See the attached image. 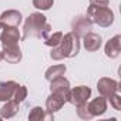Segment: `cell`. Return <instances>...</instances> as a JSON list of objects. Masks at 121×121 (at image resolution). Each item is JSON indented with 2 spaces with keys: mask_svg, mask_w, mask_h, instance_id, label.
<instances>
[{
  "mask_svg": "<svg viewBox=\"0 0 121 121\" xmlns=\"http://www.w3.org/2000/svg\"><path fill=\"white\" fill-rule=\"evenodd\" d=\"M47 24V17L41 13H31L23 26V39H29V37H37L41 39L43 34V29Z\"/></svg>",
  "mask_w": 121,
  "mask_h": 121,
  "instance_id": "1",
  "label": "cell"
},
{
  "mask_svg": "<svg viewBox=\"0 0 121 121\" xmlns=\"http://www.w3.org/2000/svg\"><path fill=\"white\" fill-rule=\"evenodd\" d=\"M87 17L100 27H110L114 23V13L108 7H94L87 9Z\"/></svg>",
  "mask_w": 121,
  "mask_h": 121,
  "instance_id": "2",
  "label": "cell"
},
{
  "mask_svg": "<svg viewBox=\"0 0 121 121\" xmlns=\"http://www.w3.org/2000/svg\"><path fill=\"white\" fill-rule=\"evenodd\" d=\"M60 53H61L63 58H73L78 54L80 51V37L74 34L73 31L63 34V39L58 44Z\"/></svg>",
  "mask_w": 121,
  "mask_h": 121,
  "instance_id": "3",
  "label": "cell"
},
{
  "mask_svg": "<svg viewBox=\"0 0 121 121\" xmlns=\"http://www.w3.org/2000/svg\"><path fill=\"white\" fill-rule=\"evenodd\" d=\"M91 95V90L87 86H78L74 88H70L67 95H66V101H69L73 105H78L83 103H87V100Z\"/></svg>",
  "mask_w": 121,
  "mask_h": 121,
  "instance_id": "4",
  "label": "cell"
},
{
  "mask_svg": "<svg viewBox=\"0 0 121 121\" xmlns=\"http://www.w3.org/2000/svg\"><path fill=\"white\" fill-rule=\"evenodd\" d=\"M118 83L112 78H108V77H101L97 83V90L100 93V95H103L104 98H110L112 94L118 93Z\"/></svg>",
  "mask_w": 121,
  "mask_h": 121,
  "instance_id": "5",
  "label": "cell"
},
{
  "mask_svg": "<svg viewBox=\"0 0 121 121\" xmlns=\"http://www.w3.org/2000/svg\"><path fill=\"white\" fill-rule=\"evenodd\" d=\"M91 26H93V22L87 16H77L71 22V31L78 37H83L87 33H90Z\"/></svg>",
  "mask_w": 121,
  "mask_h": 121,
  "instance_id": "6",
  "label": "cell"
},
{
  "mask_svg": "<svg viewBox=\"0 0 121 121\" xmlns=\"http://www.w3.org/2000/svg\"><path fill=\"white\" fill-rule=\"evenodd\" d=\"M2 53H3V60H6L10 64H16L22 60V50L19 47V43L17 44H3Z\"/></svg>",
  "mask_w": 121,
  "mask_h": 121,
  "instance_id": "7",
  "label": "cell"
},
{
  "mask_svg": "<svg viewBox=\"0 0 121 121\" xmlns=\"http://www.w3.org/2000/svg\"><path fill=\"white\" fill-rule=\"evenodd\" d=\"M70 88H71L70 87V81L66 77H63V76H60V77H57V78H54V80L50 81V91L53 94L61 95L64 98H66V95H67V93H69Z\"/></svg>",
  "mask_w": 121,
  "mask_h": 121,
  "instance_id": "8",
  "label": "cell"
},
{
  "mask_svg": "<svg viewBox=\"0 0 121 121\" xmlns=\"http://www.w3.org/2000/svg\"><path fill=\"white\" fill-rule=\"evenodd\" d=\"M87 107H88L90 112L93 114V117H100L107 111V98L100 95V97L91 100L90 103H87Z\"/></svg>",
  "mask_w": 121,
  "mask_h": 121,
  "instance_id": "9",
  "label": "cell"
},
{
  "mask_svg": "<svg viewBox=\"0 0 121 121\" xmlns=\"http://www.w3.org/2000/svg\"><path fill=\"white\" fill-rule=\"evenodd\" d=\"M22 13L19 10H6L0 14V22L10 27H17L22 23Z\"/></svg>",
  "mask_w": 121,
  "mask_h": 121,
  "instance_id": "10",
  "label": "cell"
},
{
  "mask_svg": "<svg viewBox=\"0 0 121 121\" xmlns=\"http://www.w3.org/2000/svg\"><path fill=\"white\" fill-rule=\"evenodd\" d=\"M104 51H105V56L110 57V58H117L120 51H121V36L117 34L114 36L112 39H110L104 47Z\"/></svg>",
  "mask_w": 121,
  "mask_h": 121,
  "instance_id": "11",
  "label": "cell"
},
{
  "mask_svg": "<svg viewBox=\"0 0 121 121\" xmlns=\"http://www.w3.org/2000/svg\"><path fill=\"white\" fill-rule=\"evenodd\" d=\"M101 36L97 34V33H87L86 36H83V43H84V47L87 51H97L100 47H101Z\"/></svg>",
  "mask_w": 121,
  "mask_h": 121,
  "instance_id": "12",
  "label": "cell"
},
{
  "mask_svg": "<svg viewBox=\"0 0 121 121\" xmlns=\"http://www.w3.org/2000/svg\"><path fill=\"white\" fill-rule=\"evenodd\" d=\"M64 103H66V98H64V97L51 93V94L47 97V100H46V108H47L46 111H48V112H56V111H58V110L63 108Z\"/></svg>",
  "mask_w": 121,
  "mask_h": 121,
  "instance_id": "13",
  "label": "cell"
},
{
  "mask_svg": "<svg viewBox=\"0 0 121 121\" xmlns=\"http://www.w3.org/2000/svg\"><path fill=\"white\" fill-rule=\"evenodd\" d=\"M22 39V34H20V30L17 27H10L7 26L3 36H2V43L3 44H17L19 40Z\"/></svg>",
  "mask_w": 121,
  "mask_h": 121,
  "instance_id": "14",
  "label": "cell"
},
{
  "mask_svg": "<svg viewBox=\"0 0 121 121\" xmlns=\"http://www.w3.org/2000/svg\"><path fill=\"white\" fill-rule=\"evenodd\" d=\"M19 84L16 81H2L0 83V101H7L13 98L14 90Z\"/></svg>",
  "mask_w": 121,
  "mask_h": 121,
  "instance_id": "15",
  "label": "cell"
},
{
  "mask_svg": "<svg viewBox=\"0 0 121 121\" xmlns=\"http://www.w3.org/2000/svg\"><path fill=\"white\" fill-rule=\"evenodd\" d=\"M20 110V103H17L16 100L10 98L6 101V104L2 107V110H0V114H2V118H12L14 117Z\"/></svg>",
  "mask_w": 121,
  "mask_h": 121,
  "instance_id": "16",
  "label": "cell"
},
{
  "mask_svg": "<svg viewBox=\"0 0 121 121\" xmlns=\"http://www.w3.org/2000/svg\"><path fill=\"white\" fill-rule=\"evenodd\" d=\"M53 118V112H46L41 107H33L30 114H29V120L30 121H41V120H51Z\"/></svg>",
  "mask_w": 121,
  "mask_h": 121,
  "instance_id": "17",
  "label": "cell"
},
{
  "mask_svg": "<svg viewBox=\"0 0 121 121\" xmlns=\"http://www.w3.org/2000/svg\"><path fill=\"white\" fill-rule=\"evenodd\" d=\"M66 70H67V69H66L64 64H56V66H51L50 69H47L44 77H46L47 81H51V80H54V78H57V77H60V76H64Z\"/></svg>",
  "mask_w": 121,
  "mask_h": 121,
  "instance_id": "18",
  "label": "cell"
},
{
  "mask_svg": "<svg viewBox=\"0 0 121 121\" xmlns=\"http://www.w3.org/2000/svg\"><path fill=\"white\" fill-rule=\"evenodd\" d=\"M63 39V33L61 31H56V33H50L46 39H44V44L48 46V47H56L60 44Z\"/></svg>",
  "mask_w": 121,
  "mask_h": 121,
  "instance_id": "19",
  "label": "cell"
},
{
  "mask_svg": "<svg viewBox=\"0 0 121 121\" xmlns=\"http://www.w3.org/2000/svg\"><path fill=\"white\" fill-rule=\"evenodd\" d=\"M77 108V115L81 118V120H91L93 118V114L90 112L88 107H87V103H83V104H78L76 105Z\"/></svg>",
  "mask_w": 121,
  "mask_h": 121,
  "instance_id": "20",
  "label": "cell"
},
{
  "mask_svg": "<svg viewBox=\"0 0 121 121\" xmlns=\"http://www.w3.org/2000/svg\"><path fill=\"white\" fill-rule=\"evenodd\" d=\"M27 97V88L26 86H17L13 94V100H16L17 103H23Z\"/></svg>",
  "mask_w": 121,
  "mask_h": 121,
  "instance_id": "21",
  "label": "cell"
},
{
  "mask_svg": "<svg viewBox=\"0 0 121 121\" xmlns=\"http://www.w3.org/2000/svg\"><path fill=\"white\" fill-rule=\"evenodd\" d=\"M54 0H33V6L39 10H48L53 7Z\"/></svg>",
  "mask_w": 121,
  "mask_h": 121,
  "instance_id": "22",
  "label": "cell"
},
{
  "mask_svg": "<svg viewBox=\"0 0 121 121\" xmlns=\"http://www.w3.org/2000/svg\"><path fill=\"white\" fill-rule=\"evenodd\" d=\"M108 100H110V104L112 105V108H114V110H117V111H120V110H121V97L118 95V93L112 94Z\"/></svg>",
  "mask_w": 121,
  "mask_h": 121,
  "instance_id": "23",
  "label": "cell"
},
{
  "mask_svg": "<svg viewBox=\"0 0 121 121\" xmlns=\"http://www.w3.org/2000/svg\"><path fill=\"white\" fill-rule=\"evenodd\" d=\"M110 0H90V6L94 7H108Z\"/></svg>",
  "mask_w": 121,
  "mask_h": 121,
  "instance_id": "24",
  "label": "cell"
},
{
  "mask_svg": "<svg viewBox=\"0 0 121 121\" xmlns=\"http://www.w3.org/2000/svg\"><path fill=\"white\" fill-rule=\"evenodd\" d=\"M6 24L4 23H2V22H0V40H2V36H3V33H4V30H6Z\"/></svg>",
  "mask_w": 121,
  "mask_h": 121,
  "instance_id": "25",
  "label": "cell"
},
{
  "mask_svg": "<svg viewBox=\"0 0 121 121\" xmlns=\"http://www.w3.org/2000/svg\"><path fill=\"white\" fill-rule=\"evenodd\" d=\"M3 60V53H2V50H0V61Z\"/></svg>",
  "mask_w": 121,
  "mask_h": 121,
  "instance_id": "26",
  "label": "cell"
}]
</instances>
